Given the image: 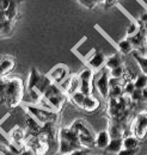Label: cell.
Here are the masks:
<instances>
[{"label": "cell", "instance_id": "5", "mask_svg": "<svg viewBox=\"0 0 147 155\" xmlns=\"http://www.w3.org/2000/svg\"><path fill=\"white\" fill-rule=\"evenodd\" d=\"M133 134L139 140H142L147 135V114H140L134 119L133 123Z\"/></svg>", "mask_w": 147, "mask_h": 155}, {"label": "cell", "instance_id": "10", "mask_svg": "<svg viewBox=\"0 0 147 155\" xmlns=\"http://www.w3.org/2000/svg\"><path fill=\"white\" fill-rule=\"evenodd\" d=\"M15 66H16V62L12 58L4 56L0 58V78H5L9 73H11Z\"/></svg>", "mask_w": 147, "mask_h": 155}, {"label": "cell", "instance_id": "39", "mask_svg": "<svg viewBox=\"0 0 147 155\" xmlns=\"http://www.w3.org/2000/svg\"><path fill=\"white\" fill-rule=\"evenodd\" d=\"M104 1H105V0H96L97 4H104Z\"/></svg>", "mask_w": 147, "mask_h": 155}, {"label": "cell", "instance_id": "36", "mask_svg": "<svg viewBox=\"0 0 147 155\" xmlns=\"http://www.w3.org/2000/svg\"><path fill=\"white\" fill-rule=\"evenodd\" d=\"M19 155H35V153L30 147H26V148H22Z\"/></svg>", "mask_w": 147, "mask_h": 155}, {"label": "cell", "instance_id": "6", "mask_svg": "<svg viewBox=\"0 0 147 155\" xmlns=\"http://www.w3.org/2000/svg\"><path fill=\"white\" fill-rule=\"evenodd\" d=\"M68 74H70L68 68L66 66H63V64H59V66H56L55 68H53L50 71V73L48 75H49V78L52 79V81L54 84L60 85L61 82H63L68 78Z\"/></svg>", "mask_w": 147, "mask_h": 155}, {"label": "cell", "instance_id": "3", "mask_svg": "<svg viewBox=\"0 0 147 155\" xmlns=\"http://www.w3.org/2000/svg\"><path fill=\"white\" fill-rule=\"evenodd\" d=\"M66 93L61 90V87L60 86H57L56 84H52L49 87H48V90L43 93V98H44V100L48 103V105L53 109V110H55V111H61V109L63 107V104H65V101H66Z\"/></svg>", "mask_w": 147, "mask_h": 155}, {"label": "cell", "instance_id": "34", "mask_svg": "<svg viewBox=\"0 0 147 155\" xmlns=\"http://www.w3.org/2000/svg\"><path fill=\"white\" fill-rule=\"evenodd\" d=\"M11 0H0V12H5L10 6Z\"/></svg>", "mask_w": 147, "mask_h": 155}, {"label": "cell", "instance_id": "23", "mask_svg": "<svg viewBox=\"0 0 147 155\" xmlns=\"http://www.w3.org/2000/svg\"><path fill=\"white\" fill-rule=\"evenodd\" d=\"M92 80H86V79H83L80 80V88L79 91L83 92L85 96H91L92 94Z\"/></svg>", "mask_w": 147, "mask_h": 155}, {"label": "cell", "instance_id": "16", "mask_svg": "<svg viewBox=\"0 0 147 155\" xmlns=\"http://www.w3.org/2000/svg\"><path fill=\"white\" fill-rule=\"evenodd\" d=\"M80 88V79L79 75H73V77L70 78V81H68V87H67V91H66V96L67 97H71L73 93H75L77 91H79Z\"/></svg>", "mask_w": 147, "mask_h": 155}, {"label": "cell", "instance_id": "37", "mask_svg": "<svg viewBox=\"0 0 147 155\" xmlns=\"http://www.w3.org/2000/svg\"><path fill=\"white\" fill-rule=\"evenodd\" d=\"M116 1H117V0H105V1H104V5H105V7L109 8V7H111Z\"/></svg>", "mask_w": 147, "mask_h": 155}, {"label": "cell", "instance_id": "21", "mask_svg": "<svg viewBox=\"0 0 147 155\" xmlns=\"http://www.w3.org/2000/svg\"><path fill=\"white\" fill-rule=\"evenodd\" d=\"M133 58H135V61L138 62V64H139V67L141 68L142 73H144L145 75H147V56L141 55L140 53H138L136 50H134V51H133Z\"/></svg>", "mask_w": 147, "mask_h": 155}, {"label": "cell", "instance_id": "29", "mask_svg": "<svg viewBox=\"0 0 147 155\" xmlns=\"http://www.w3.org/2000/svg\"><path fill=\"white\" fill-rule=\"evenodd\" d=\"M135 84H134V81H126L125 84H123V92H125V94L126 96H130L134 91H135Z\"/></svg>", "mask_w": 147, "mask_h": 155}, {"label": "cell", "instance_id": "2", "mask_svg": "<svg viewBox=\"0 0 147 155\" xmlns=\"http://www.w3.org/2000/svg\"><path fill=\"white\" fill-rule=\"evenodd\" d=\"M26 112L28 115L32 117L36 122H38L41 125L46 124V123H57L59 120V112L55 110H49V109H44L42 106L38 105H26Z\"/></svg>", "mask_w": 147, "mask_h": 155}, {"label": "cell", "instance_id": "27", "mask_svg": "<svg viewBox=\"0 0 147 155\" xmlns=\"http://www.w3.org/2000/svg\"><path fill=\"white\" fill-rule=\"evenodd\" d=\"M109 73H110V77L123 79V75H125V73H126V68H125L123 64H121V66H118V67H116V68L109 71Z\"/></svg>", "mask_w": 147, "mask_h": 155}, {"label": "cell", "instance_id": "35", "mask_svg": "<svg viewBox=\"0 0 147 155\" xmlns=\"http://www.w3.org/2000/svg\"><path fill=\"white\" fill-rule=\"evenodd\" d=\"M71 154L72 155H87L89 154V149H87V148H78V149L73 150Z\"/></svg>", "mask_w": 147, "mask_h": 155}, {"label": "cell", "instance_id": "4", "mask_svg": "<svg viewBox=\"0 0 147 155\" xmlns=\"http://www.w3.org/2000/svg\"><path fill=\"white\" fill-rule=\"evenodd\" d=\"M109 78H110V73H109V69L104 68L98 78L96 79L94 81V85H96V88L98 90L101 97L103 99H108L109 98V91H110V86H109Z\"/></svg>", "mask_w": 147, "mask_h": 155}, {"label": "cell", "instance_id": "9", "mask_svg": "<svg viewBox=\"0 0 147 155\" xmlns=\"http://www.w3.org/2000/svg\"><path fill=\"white\" fill-rule=\"evenodd\" d=\"M71 129H73L74 131L78 134V136L80 135H93V131L91 130V128L86 124V122L84 119H75L73 123L70 127Z\"/></svg>", "mask_w": 147, "mask_h": 155}, {"label": "cell", "instance_id": "8", "mask_svg": "<svg viewBox=\"0 0 147 155\" xmlns=\"http://www.w3.org/2000/svg\"><path fill=\"white\" fill-rule=\"evenodd\" d=\"M105 60H107V58H105L103 53L96 51L91 58H89L87 64H89V67L91 68L92 71H99L103 66H105Z\"/></svg>", "mask_w": 147, "mask_h": 155}, {"label": "cell", "instance_id": "24", "mask_svg": "<svg viewBox=\"0 0 147 155\" xmlns=\"http://www.w3.org/2000/svg\"><path fill=\"white\" fill-rule=\"evenodd\" d=\"M85 94L83 93V92H80V91H77L75 93H73L70 99H71V101L73 103L75 106H78V107H80L81 109V106H83V103H84V99H85Z\"/></svg>", "mask_w": 147, "mask_h": 155}, {"label": "cell", "instance_id": "30", "mask_svg": "<svg viewBox=\"0 0 147 155\" xmlns=\"http://www.w3.org/2000/svg\"><path fill=\"white\" fill-rule=\"evenodd\" d=\"M129 99L133 103H140V101H142V90L135 88V91L129 96Z\"/></svg>", "mask_w": 147, "mask_h": 155}, {"label": "cell", "instance_id": "15", "mask_svg": "<svg viewBox=\"0 0 147 155\" xmlns=\"http://www.w3.org/2000/svg\"><path fill=\"white\" fill-rule=\"evenodd\" d=\"M123 148V138L120 137V138H111L108 147L104 149L107 153L109 154H117L121 149Z\"/></svg>", "mask_w": 147, "mask_h": 155}, {"label": "cell", "instance_id": "20", "mask_svg": "<svg viewBox=\"0 0 147 155\" xmlns=\"http://www.w3.org/2000/svg\"><path fill=\"white\" fill-rule=\"evenodd\" d=\"M25 136H26V133H25V130L24 129H22V128H15L12 131H11V140H12V142H15V143H22L24 140H25Z\"/></svg>", "mask_w": 147, "mask_h": 155}, {"label": "cell", "instance_id": "1", "mask_svg": "<svg viewBox=\"0 0 147 155\" xmlns=\"http://www.w3.org/2000/svg\"><path fill=\"white\" fill-rule=\"evenodd\" d=\"M23 96H24V84L22 79L19 78L6 79L5 88L0 99L9 107L13 109L20 104V101L23 100Z\"/></svg>", "mask_w": 147, "mask_h": 155}, {"label": "cell", "instance_id": "12", "mask_svg": "<svg viewBox=\"0 0 147 155\" xmlns=\"http://www.w3.org/2000/svg\"><path fill=\"white\" fill-rule=\"evenodd\" d=\"M41 73L37 71L35 67H31L30 69V73H29V78H28V84H26V88H28V92L31 91V90H35L41 79Z\"/></svg>", "mask_w": 147, "mask_h": 155}, {"label": "cell", "instance_id": "11", "mask_svg": "<svg viewBox=\"0 0 147 155\" xmlns=\"http://www.w3.org/2000/svg\"><path fill=\"white\" fill-rule=\"evenodd\" d=\"M111 137L108 130H102L96 136V147L98 149H105L110 142Z\"/></svg>", "mask_w": 147, "mask_h": 155}, {"label": "cell", "instance_id": "33", "mask_svg": "<svg viewBox=\"0 0 147 155\" xmlns=\"http://www.w3.org/2000/svg\"><path fill=\"white\" fill-rule=\"evenodd\" d=\"M138 149H127V148H122L116 155H136Z\"/></svg>", "mask_w": 147, "mask_h": 155}, {"label": "cell", "instance_id": "17", "mask_svg": "<svg viewBox=\"0 0 147 155\" xmlns=\"http://www.w3.org/2000/svg\"><path fill=\"white\" fill-rule=\"evenodd\" d=\"M121 64H123V62H122V58H121L120 54H114L105 60V68L109 71L121 66Z\"/></svg>", "mask_w": 147, "mask_h": 155}, {"label": "cell", "instance_id": "28", "mask_svg": "<svg viewBox=\"0 0 147 155\" xmlns=\"http://www.w3.org/2000/svg\"><path fill=\"white\" fill-rule=\"evenodd\" d=\"M125 96L123 92V86H115V87H110L109 91V98H120Z\"/></svg>", "mask_w": 147, "mask_h": 155}, {"label": "cell", "instance_id": "32", "mask_svg": "<svg viewBox=\"0 0 147 155\" xmlns=\"http://www.w3.org/2000/svg\"><path fill=\"white\" fill-rule=\"evenodd\" d=\"M79 4H81L84 7H86V8H89V10H92V8H94V6L97 5V2H96V0H77Z\"/></svg>", "mask_w": 147, "mask_h": 155}, {"label": "cell", "instance_id": "26", "mask_svg": "<svg viewBox=\"0 0 147 155\" xmlns=\"http://www.w3.org/2000/svg\"><path fill=\"white\" fill-rule=\"evenodd\" d=\"M134 84H135V87L139 88V90H144L145 87H147V75H145L144 73L138 75L134 80Z\"/></svg>", "mask_w": 147, "mask_h": 155}, {"label": "cell", "instance_id": "22", "mask_svg": "<svg viewBox=\"0 0 147 155\" xmlns=\"http://www.w3.org/2000/svg\"><path fill=\"white\" fill-rule=\"evenodd\" d=\"M118 50L121 51V54L128 55L134 50V48H133V44L130 43V41L128 38H125L118 42Z\"/></svg>", "mask_w": 147, "mask_h": 155}, {"label": "cell", "instance_id": "18", "mask_svg": "<svg viewBox=\"0 0 147 155\" xmlns=\"http://www.w3.org/2000/svg\"><path fill=\"white\" fill-rule=\"evenodd\" d=\"M52 84H53V81H52V79L49 78V75H41V79H39V81H38V84H37V86H36V90L43 96V93L48 90V87H49Z\"/></svg>", "mask_w": 147, "mask_h": 155}, {"label": "cell", "instance_id": "13", "mask_svg": "<svg viewBox=\"0 0 147 155\" xmlns=\"http://www.w3.org/2000/svg\"><path fill=\"white\" fill-rule=\"evenodd\" d=\"M98 107H99V101H98L97 98H94L92 94L85 97L84 103H83V106H81L83 110H85L86 112H94Z\"/></svg>", "mask_w": 147, "mask_h": 155}, {"label": "cell", "instance_id": "14", "mask_svg": "<svg viewBox=\"0 0 147 155\" xmlns=\"http://www.w3.org/2000/svg\"><path fill=\"white\" fill-rule=\"evenodd\" d=\"M75 149H78V147H75L73 143H71V142H68L66 140L59 138V141H57V152L61 155L71 154Z\"/></svg>", "mask_w": 147, "mask_h": 155}, {"label": "cell", "instance_id": "40", "mask_svg": "<svg viewBox=\"0 0 147 155\" xmlns=\"http://www.w3.org/2000/svg\"><path fill=\"white\" fill-rule=\"evenodd\" d=\"M65 155H72V154H65Z\"/></svg>", "mask_w": 147, "mask_h": 155}, {"label": "cell", "instance_id": "31", "mask_svg": "<svg viewBox=\"0 0 147 155\" xmlns=\"http://www.w3.org/2000/svg\"><path fill=\"white\" fill-rule=\"evenodd\" d=\"M140 28H141V25H140V24L132 23V24L128 26V29H127V37H130V36L135 35V34L140 30Z\"/></svg>", "mask_w": 147, "mask_h": 155}, {"label": "cell", "instance_id": "38", "mask_svg": "<svg viewBox=\"0 0 147 155\" xmlns=\"http://www.w3.org/2000/svg\"><path fill=\"white\" fill-rule=\"evenodd\" d=\"M142 101H146L147 103V87H145L142 90Z\"/></svg>", "mask_w": 147, "mask_h": 155}, {"label": "cell", "instance_id": "25", "mask_svg": "<svg viewBox=\"0 0 147 155\" xmlns=\"http://www.w3.org/2000/svg\"><path fill=\"white\" fill-rule=\"evenodd\" d=\"M109 134H110L111 138H120V137H122L123 130H122V128H121L120 124H112L110 127Z\"/></svg>", "mask_w": 147, "mask_h": 155}, {"label": "cell", "instance_id": "19", "mask_svg": "<svg viewBox=\"0 0 147 155\" xmlns=\"http://www.w3.org/2000/svg\"><path fill=\"white\" fill-rule=\"evenodd\" d=\"M140 146V140L135 135L127 136L123 138V148L127 149H138Z\"/></svg>", "mask_w": 147, "mask_h": 155}, {"label": "cell", "instance_id": "7", "mask_svg": "<svg viewBox=\"0 0 147 155\" xmlns=\"http://www.w3.org/2000/svg\"><path fill=\"white\" fill-rule=\"evenodd\" d=\"M57 138L66 140V141L73 143L75 147H78V148H83L81 144H80V141H79V136H78V134L74 131L73 129H71V128H61V129L57 131Z\"/></svg>", "mask_w": 147, "mask_h": 155}]
</instances>
